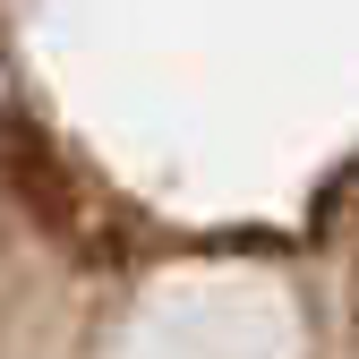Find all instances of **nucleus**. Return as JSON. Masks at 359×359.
I'll return each mask as SVG.
<instances>
[]
</instances>
